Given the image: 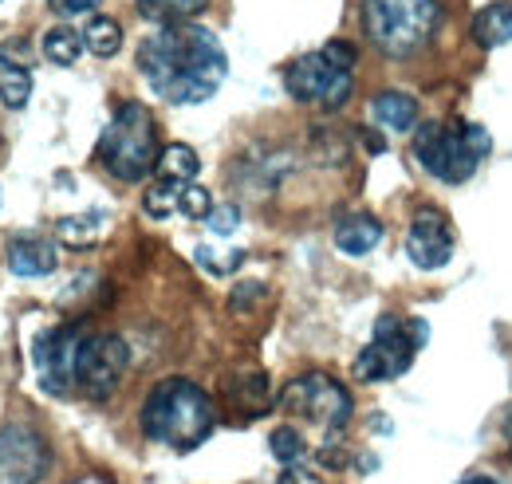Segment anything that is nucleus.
I'll return each mask as SVG.
<instances>
[{"label": "nucleus", "instance_id": "9", "mask_svg": "<svg viewBox=\"0 0 512 484\" xmlns=\"http://www.w3.org/2000/svg\"><path fill=\"white\" fill-rule=\"evenodd\" d=\"M130 366V351L119 335H87L79 339L75 355V394L111 398Z\"/></svg>", "mask_w": 512, "mask_h": 484}, {"label": "nucleus", "instance_id": "5", "mask_svg": "<svg viewBox=\"0 0 512 484\" xmlns=\"http://www.w3.org/2000/svg\"><path fill=\"white\" fill-rule=\"evenodd\" d=\"M158 154L162 146L154 115L142 103H123L99 138V162L107 166V174H115L119 182H142L158 166Z\"/></svg>", "mask_w": 512, "mask_h": 484}, {"label": "nucleus", "instance_id": "25", "mask_svg": "<svg viewBox=\"0 0 512 484\" xmlns=\"http://www.w3.org/2000/svg\"><path fill=\"white\" fill-rule=\"evenodd\" d=\"M268 449H272V457H276L280 465H300V457H304V437H300L292 425H280V429H272Z\"/></svg>", "mask_w": 512, "mask_h": 484}, {"label": "nucleus", "instance_id": "30", "mask_svg": "<svg viewBox=\"0 0 512 484\" xmlns=\"http://www.w3.org/2000/svg\"><path fill=\"white\" fill-rule=\"evenodd\" d=\"M323 56L331 63H339V67H355V48H351L347 40H331V44L323 48Z\"/></svg>", "mask_w": 512, "mask_h": 484}, {"label": "nucleus", "instance_id": "31", "mask_svg": "<svg viewBox=\"0 0 512 484\" xmlns=\"http://www.w3.org/2000/svg\"><path fill=\"white\" fill-rule=\"evenodd\" d=\"M276 484H320V477L312 469H304V465H284V473H280Z\"/></svg>", "mask_w": 512, "mask_h": 484}, {"label": "nucleus", "instance_id": "24", "mask_svg": "<svg viewBox=\"0 0 512 484\" xmlns=\"http://www.w3.org/2000/svg\"><path fill=\"white\" fill-rule=\"evenodd\" d=\"M99 229H103V213H83V217H64L60 221V241L64 244H95L99 241Z\"/></svg>", "mask_w": 512, "mask_h": 484}, {"label": "nucleus", "instance_id": "32", "mask_svg": "<svg viewBox=\"0 0 512 484\" xmlns=\"http://www.w3.org/2000/svg\"><path fill=\"white\" fill-rule=\"evenodd\" d=\"M260 292H264L260 284H241V288L233 292V311H241V307H249L253 300H260Z\"/></svg>", "mask_w": 512, "mask_h": 484}, {"label": "nucleus", "instance_id": "27", "mask_svg": "<svg viewBox=\"0 0 512 484\" xmlns=\"http://www.w3.org/2000/svg\"><path fill=\"white\" fill-rule=\"evenodd\" d=\"M245 260V252H213V248H197V264L205 268V272H213V276H225V272H233L237 264Z\"/></svg>", "mask_w": 512, "mask_h": 484}, {"label": "nucleus", "instance_id": "26", "mask_svg": "<svg viewBox=\"0 0 512 484\" xmlns=\"http://www.w3.org/2000/svg\"><path fill=\"white\" fill-rule=\"evenodd\" d=\"M178 213H186L190 221H205L209 213H213V197H209V189H201V185H186L182 189V205H178Z\"/></svg>", "mask_w": 512, "mask_h": 484}, {"label": "nucleus", "instance_id": "19", "mask_svg": "<svg viewBox=\"0 0 512 484\" xmlns=\"http://www.w3.org/2000/svg\"><path fill=\"white\" fill-rule=\"evenodd\" d=\"M158 178H170V182H186L190 185L197 178V170H201V158H197V150L193 146H182V142H174V146H166L162 154H158Z\"/></svg>", "mask_w": 512, "mask_h": 484}, {"label": "nucleus", "instance_id": "16", "mask_svg": "<svg viewBox=\"0 0 512 484\" xmlns=\"http://www.w3.org/2000/svg\"><path fill=\"white\" fill-rule=\"evenodd\" d=\"M473 36L481 48H501L512 40V4H489L473 20Z\"/></svg>", "mask_w": 512, "mask_h": 484}, {"label": "nucleus", "instance_id": "6", "mask_svg": "<svg viewBox=\"0 0 512 484\" xmlns=\"http://www.w3.org/2000/svg\"><path fill=\"white\" fill-rule=\"evenodd\" d=\"M426 335L430 331H426L422 319L398 323V319L383 315L379 327H375V339L355 359V378L359 382H386V378L406 374L410 363H414V355H418V347L426 343Z\"/></svg>", "mask_w": 512, "mask_h": 484}, {"label": "nucleus", "instance_id": "4", "mask_svg": "<svg viewBox=\"0 0 512 484\" xmlns=\"http://www.w3.org/2000/svg\"><path fill=\"white\" fill-rule=\"evenodd\" d=\"M363 28L390 60L418 56L442 28L438 0H363Z\"/></svg>", "mask_w": 512, "mask_h": 484}, {"label": "nucleus", "instance_id": "3", "mask_svg": "<svg viewBox=\"0 0 512 484\" xmlns=\"http://www.w3.org/2000/svg\"><path fill=\"white\" fill-rule=\"evenodd\" d=\"M493 150V138L477 122L461 119H438L422 122L414 130V158L418 166L446 185H461L473 178L481 158Z\"/></svg>", "mask_w": 512, "mask_h": 484}, {"label": "nucleus", "instance_id": "13", "mask_svg": "<svg viewBox=\"0 0 512 484\" xmlns=\"http://www.w3.org/2000/svg\"><path fill=\"white\" fill-rule=\"evenodd\" d=\"M56 264H60V252H56V241H48V237L24 233V237L8 241V272L12 276H24V280L52 276Z\"/></svg>", "mask_w": 512, "mask_h": 484}, {"label": "nucleus", "instance_id": "29", "mask_svg": "<svg viewBox=\"0 0 512 484\" xmlns=\"http://www.w3.org/2000/svg\"><path fill=\"white\" fill-rule=\"evenodd\" d=\"M103 0H48V8L60 16V20H75V16H87L95 12Z\"/></svg>", "mask_w": 512, "mask_h": 484}, {"label": "nucleus", "instance_id": "11", "mask_svg": "<svg viewBox=\"0 0 512 484\" xmlns=\"http://www.w3.org/2000/svg\"><path fill=\"white\" fill-rule=\"evenodd\" d=\"M48 473V445L28 422L0 425V484H40Z\"/></svg>", "mask_w": 512, "mask_h": 484}, {"label": "nucleus", "instance_id": "21", "mask_svg": "<svg viewBox=\"0 0 512 484\" xmlns=\"http://www.w3.org/2000/svg\"><path fill=\"white\" fill-rule=\"evenodd\" d=\"M83 44H87V52H95V56H115L119 48H123V28L111 20V16H91L87 20V32H83Z\"/></svg>", "mask_w": 512, "mask_h": 484}, {"label": "nucleus", "instance_id": "17", "mask_svg": "<svg viewBox=\"0 0 512 484\" xmlns=\"http://www.w3.org/2000/svg\"><path fill=\"white\" fill-rule=\"evenodd\" d=\"M229 402L241 410V414H264L268 410V402H272V394H268V374H241L237 378V386H229Z\"/></svg>", "mask_w": 512, "mask_h": 484}, {"label": "nucleus", "instance_id": "14", "mask_svg": "<svg viewBox=\"0 0 512 484\" xmlns=\"http://www.w3.org/2000/svg\"><path fill=\"white\" fill-rule=\"evenodd\" d=\"M379 241H383V225L371 213H347L335 225V248L347 256H367Z\"/></svg>", "mask_w": 512, "mask_h": 484}, {"label": "nucleus", "instance_id": "18", "mask_svg": "<svg viewBox=\"0 0 512 484\" xmlns=\"http://www.w3.org/2000/svg\"><path fill=\"white\" fill-rule=\"evenodd\" d=\"M28 99H32V75L20 63L0 56V107L4 111H20Z\"/></svg>", "mask_w": 512, "mask_h": 484}, {"label": "nucleus", "instance_id": "20", "mask_svg": "<svg viewBox=\"0 0 512 484\" xmlns=\"http://www.w3.org/2000/svg\"><path fill=\"white\" fill-rule=\"evenodd\" d=\"M209 0H138V12L154 24H190V16H197Z\"/></svg>", "mask_w": 512, "mask_h": 484}, {"label": "nucleus", "instance_id": "28", "mask_svg": "<svg viewBox=\"0 0 512 484\" xmlns=\"http://www.w3.org/2000/svg\"><path fill=\"white\" fill-rule=\"evenodd\" d=\"M237 221H241V213H237L233 205H213V213L205 217L209 233H217V237H229V233L237 229Z\"/></svg>", "mask_w": 512, "mask_h": 484}, {"label": "nucleus", "instance_id": "2", "mask_svg": "<svg viewBox=\"0 0 512 484\" xmlns=\"http://www.w3.org/2000/svg\"><path fill=\"white\" fill-rule=\"evenodd\" d=\"M213 425V402L190 378H166L142 402V433L174 453H193L213 433Z\"/></svg>", "mask_w": 512, "mask_h": 484}, {"label": "nucleus", "instance_id": "23", "mask_svg": "<svg viewBox=\"0 0 512 484\" xmlns=\"http://www.w3.org/2000/svg\"><path fill=\"white\" fill-rule=\"evenodd\" d=\"M83 36L75 32V28H67V24H60V28H52L48 36H44V60L60 63V67H71V63L83 56Z\"/></svg>", "mask_w": 512, "mask_h": 484}, {"label": "nucleus", "instance_id": "33", "mask_svg": "<svg viewBox=\"0 0 512 484\" xmlns=\"http://www.w3.org/2000/svg\"><path fill=\"white\" fill-rule=\"evenodd\" d=\"M461 484H497V481H493V477H465Z\"/></svg>", "mask_w": 512, "mask_h": 484}, {"label": "nucleus", "instance_id": "7", "mask_svg": "<svg viewBox=\"0 0 512 484\" xmlns=\"http://www.w3.org/2000/svg\"><path fill=\"white\" fill-rule=\"evenodd\" d=\"M284 414L304 418V422L320 425V429H343L351 418V394L323 370H312L304 378H296L284 398H280Z\"/></svg>", "mask_w": 512, "mask_h": 484}, {"label": "nucleus", "instance_id": "8", "mask_svg": "<svg viewBox=\"0 0 512 484\" xmlns=\"http://www.w3.org/2000/svg\"><path fill=\"white\" fill-rule=\"evenodd\" d=\"M284 87H288V95L296 103L339 111L351 99V67H339V63L327 60L323 52H312V56H300L296 63H288Z\"/></svg>", "mask_w": 512, "mask_h": 484}, {"label": "nucleus", "instance_id": "22", "mask_svg": "<svg viewBox=\"0 0 512 484\" xmlns=\"http://www.w3.org/2000/svg\"><path fill=\"white\" fill-rule=\"evenodd\" d=\"M182 189H186V182H170V178H158V182L146 189V197H142V209H146V217L162 221V217L178 213V205H182Z\"/></svg>", "mask_w": 512, "mask_h": 484}, {"label": "nucleus", "instance_id": "12", "mask_svg": "<svg viewBox=\"0 0 512 484\" xmlns=\"http://www.w3.org/2000/svg\"><path fill=\"white\" fill-rule=\"evenodd\" d=\"M406 252L422 272L446 268L453 256V225L442 209H418L406 233Z\"/></svg>", "mask_w": 512, "mask_h": 484}, {"label": "nucleus", "instance_id": "10", "mask_svg": "<svg viewBox=\"0 0 512 484\" xmlns=\"http://www.w3.org/2000/svg\"><path fill=\"white\" fill-rule=\"evenodd\" d=\"M79 327H48L36 335L32 343V359H36V378L48 394L67 398L75 394V355H79Z\"/></svg>", "mask_w": 512, "mask_h": 484}, {"label": "nucleus", "instance_id": "15", "mask_svg": "<svg viewBox=\"0 0 512 484\" xmlns=\"http://www.w3.org/2000/svg\"><path fill=\"white\" fill-rule=\"evenodd\" d=\"M371 115H375L379 126L394 130V134L414 130V126H418V99L406 95V91H383V95H375Z\"/></svg>", "mask_w": 512, "mask_h": 484}, {"label": "nucleus", "instance_id": "1", "mask_svg": "<svg viewBox=\"0 0 512 484\" xmlns=\"http://www.w3.org/2000/svg\"><path fill=\"white\" fill-rule=\"evenodd\" d=\"M138 71L170 107H193L217 95L229 75L221 40L201 24H166L138 44Z\"/></svg>", "mask_w": 512, "mask_h": 484}]
</instances>
